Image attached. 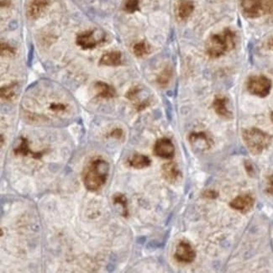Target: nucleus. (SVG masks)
<instances>
[{
  "mask_svg": "<svg viewBox=\"0 0 273 273\" xmlns=\"http://www.w3.org/2000/svg\"><path fill=\"white\" fill-rule=\"evenodd\" d=\"M50 109L54 112H63L67 109V106L65 104L53 103L50 105Z\"/></svg>",
  "mask_w": 273,
  "mask_h": 273,
  "instance_id": "nucleus-27",
  "label": "nucleus"
},
{
  "mask_svg": "<svg viewBox=\"0 0 273 273\" xmlns=\"http://www.w3.org/2000/svg\"><path fill=\"white\" fill-rule=\"evenodd\" d=\"M194 10V4L192 0H179L176 6V17L180 20H186Z\"/></svg>",
  "mask_w": 273,
  "mask_h": 273,
  "instance_id": "nucleus-15",
  "label": "nucleus"
},
{
  "mask_svg": "<svg viewBox=\"0 0 273 273\" xmlns=\"http://www.w3.org/2000/svg\"><path fill=\"white\" fill-rule=\"evenodd\" d=\"M95 31H87V32H82L78 35L76 42L81 48L83 50H92L97 47L100 44L104 41V38L97 40L95 37Z\"/></svg>",
  "mask_w": 273,
  "mask_h": 273,
  "instance_id": "nucleus-8",
  "label": "nucleus"
},
{
  "mask_svg": "<svg viewBox=\"0 0 273 273\" xmlns=\"http://www.w3.org/2000/svg\"><path fill=\"white\" fill-rule=\"evenodd\" d=\"M228 99L225 96H216L214 99L213 106L215 113L221 118L230 119L233 118V114L227 106Z\"/></svg>",
  "mask_w": 273,
  "mask_h": 273,
  "instance_id": "nucleus-14",
  "label": "nucleus"
},
{
  "mask_svg": "<svg viewBox=\"0 0 273 273\" xmlns=\"http://www.w3.org/2000/svg\"><path fill=\"white\" fill-rule=\"evenodd\" d=\"M153 151L157 157L163 159H172L174 157L175 146L168 138H162L156 142Z\"/></svg>",
  "mask_w": 273,
  "mask_h": 273,
  "instance_id": "nucleus-7",
  "label": "nucleus"
},
{
  "mask_svg": "<svg viewBox=\"0 0 273 273\" xmlns=\"http://www.w3.org/2000/svg\"><path fill=\"white\" fill-rule=\"evenodd\" d=\"M113 202H114V204L120 205L124 217H128V203H127V198H126V196L122 194H115L113 198Z\"/></svg>",
  "mask_w": 273,
  "mask_h": 273,
  "instance_id": "nucleus-21",
  "label": "nucleus"
},
{
  "mask_svg": "<svg viewBox=\"0 0 273 273\" xmlns=\"http://www.w3.org/2000/svg\"><path fill=\"white\" fill-rule=\"evenodd\" d=\"M50 0H32L27 9V15L32 20H37L46 11Z\"/></svg>",
  "mask_w": 273,
  "mask_h": 273,
  "instance_id": "nucleus-12",
  "label": "nucleus"
},
{
  "mask_svg": "<svg viewBox=\"0 0 273 273\" xmlns=\"http://www.w3.org/2000/svg\"><path fill=\"white\" fill-rule=\"evenodd\" d=\"M150 46L145 41H140L133 47V52L137 57H143L150 53Z\"/></svg>",
  "mask_w": 273,
  "mask_h": 273,
  "instance_id": "nucleus-22",
  "label": "nucleus"
},
{
  "mask_svg": "<svg viewBox=\"0 0 273 273\" xmlns=\"http://www.w3.org/2000/svg\"><path fill=\"white\" fill-rule=\"evenodd\" d=\"M18 84L16 82H13L10 84L6 85L4 87H1L0 90V95H1V99L5 101H13L15 98L16 97V92L15 89L17 87Z\"/></svg>",
  "mask_w": 273,
  "mask_h": 273,
  "instance_id": "nucleus-20",
  "label": "nucleus"
},
{
  "mask_svg": "<svg viewBox=\"0 0 273 273\" xmlns=\"http://www.w3.org/2000/svg\"><path fill=\"white\" fill-rule=\"evenodd\" d=\"M127 163H128L129 167L135 168V169H144V168L150 167L151 162H150V158L146 156L134 154L132 157L129 158Z\"/></svg>",
  "mask_w": 273,
  "mask_h": 273,
  "instance_id": "nucleus-18",
  "label": "nucleus"
},
{
  "mask_svg": "<svg viewBox=\"0 0 273 273\" xmlns=\"http://www.w3.org/2000/svg\"><path fill=\"white\" fill-rule=\"evenodd\" d=\"M266 194L273 195V174L268 175L266 178Z\"/></svg>",
  "mask_w": 273,
  "mask_h": 273,
  "instance_id": "nucleus-26",
  "label": "nucleus"
},
{
  "mask_svg": "<svg viewBox=\"0 0 273 273\" xmlns=\"http://www.w3.org/2000/svg\"><path fill=\"white\" fill-rule=\"evenodd\" d=\"M271 121H272V123H273V112L271 114Z\"/></svg>",
  "mask_w": 273,
  "mask_h": 273,
  "instance_id": "nucleus-32",
  "label": "nucleus"
},
{
  "mask_svg": "<svg viewBox=\"0 0 273 273\" xmlns=\"http://www.w3.org/2000/svg\"><path fill=\"white\" fill-rule=\"evenodd\" d=\"M14 153L16 156H23V157H28L31 156L34 159L39 160L43 157L44 154L46 153V150L42 151H33L29 148V141L25 137L20 138V145L14 149Z\"/></svg>",
  "mask_w": 273,
  "mask_h": 273,
  "instance_id": "nucleus-13",
  "label": "nucleus"
},
{
  "mask_svg": "<svg viewBox=\"0 0 273 273\" xmlns=\"http://www.w3.org/2000/svg\"><path fill=\"white\" fill-rule=\"evenodd\" d=\"M264 10L273 15V0H264Z\"/></svg>",
  "mask_w": 273,
  "mask_h": 273,
  "instance_id": "nucleus-29",
  "label": "nucleus"
},
{
  "mask_svg": "<svg viewBox=\"0 0 273 273\" xmlns=\"http://www.w3.org/2000/svg\"><path fill=\"white\" fill-rule=\"evenodd\" d=\"M236 36L232 29L226 28L221 33L212 35L206 41V53L211 58H219L235 48Z\"/></svg>",
  "mask_w": 273,
  "mask_h": 273,
  "instance_id": "nucleus-2",
  "label": "nucleus"
},
{
  "mask_svg": "<svg viewBox=\"0 0 273 273\" xmlns=\"http://www.w3.org/2000/svg\"><path fill=\"white\" fill-rule=\"evenodd\" d=\"M255 200L249 194L237 196L236 198L230 202V206L240 213H248L253 208Z\"/></svg>",
  "mask_w": 273,
  "mask_h": 273,
  "instance_id": "nucleus-10",
  "label": "nucleus"
},
{
  "mask_svg": "<svg viewBox=\"0 0 273 273\" xmlns=\"http://www.w3.org/2000/svg\"><path fill=\"white\" fill-rule=\"evenodd\" d=\"M109 137L114 138L117 140H121L124 137V131L122 129L115 128L109 134Z\"/></svg>",
  "mask_w": 273,
  "mask_h": 273,
  "instance_id": "nucleus-25",
  "label": "nucleus"
},
{
  "mask_svg": "<svg viewBox=\"0 0 273 273\" xmlns=\"http://www.w3.org/2000/svg\"><path fill=\"white\" fill-rule=\"evenodd\" d=\"M242 138L245 144L253 155H259L271 145L272 137L269 134L257 128L244 130Z\"/></svg>",
  "mask_w": 273,
  "mask_h": 273,
  "instance_id": "nucleus-3",
  "label": "nucleus"
},
{
  "mask_svg": "<svg viewBox=\"0 0 273 273\" xmlns=\"http://www.w3.org/2000/svg\"><path fill=\"white\" fill-rule=\"evenodd\" d=\"M162 174L163 178L169 184H176L181 177V172L174 162L165 163L162 167Z\"/></svg>",
  "mask_w": 273,
  "mask_h": 273,
  "instance_id": "nucleus-11",
  "label": "nucleus"
},
{
  "mask_svg": "<svg viewBox=\"0 0 273 273\" xmlns=\"http://www.w3.org/2000/svg\"><path fill=\"white\" fill-rule=\"evenodd\" d=\"M245 167H246V170H247V173L249 176H253L254 175L256 174V169H255V167H254L252 162H249V161H246L245 162Z\"/></svg>",
  "mask_w": 273,
  "mask_h": 273,
  "instance_id": "nucleus-28",
  "label": "nucleus"
},
{
  "mask_svg": "<svg viewBox=\"0 0 273 273\" xmlns=\"http://www.w3.org/2000/svg\"><path fill=\"white\" fill-rule=\"evenodd\" d=\"M122 54L118 51H109L104 54L99 60L100 66H108V67H117L122 65Z\"/></svg>",
  "mask_w": 273,
  "mask_h": 273,
  "instance_id": "nucleus-16",
  "label": "nucleus"
},
{
  "mask_svg": "<svg viewBox=\"0 0 273 273\" xmlns=\"http://www.w3.org/2000/svg\"><path fill=\"white\" fill-rule=\"evenodd\" d=\"M189 141L193 146L200 150H208L213 145V140L208 134L203 131L193 132L189 135Z\"/></svg>",
  "mask_w": 273,
  "mask_h": 273,
  "instance_id": "nucleus-9",
  "label": "nucleus"
},
{
  "mask_svg": "<svg viewBox=\"0 0 273 273\" xmlns=\"http://www.w3.org/2000/svg\"><path fill=\"white\" fill-rule=\"evenodd\" d=\"M172 75H173L172 68L170 66L165 67L164 69L160 73L159 75L157 77V84L159 85L160 87H167V85L169 84L170 82H171V80H172Z\"/></svg>",
  "mask_w": 273,
  "mask_h": 273,
  "instance_id": "nucleus-19",
  "label": "nucleus"
},
{
  "mask_svg": "<svg viewBox=\"0 0 273 273\" xmlns=\"http://www.w3.org/2000/svg\"><path fill=\"white\" fill-rule=\"evenodd\" d=\"M247 89L252 95L265 98L270 94L271 88V80L266 76H252L248 78Z\"/></svg>",
  "mask_w": 273,
  "mask_h": 273,
  "instance_id": "nucleus-4",
  "label": "nucleus"
},
{
  "mask_svg": "<svg viewBox=\"0 0 273 273\" xmlns=\"http://www.w3.org/2000/svg\"><path fill=\"white\" fill-rule=\"evenodd\" d=\"M203 197L205 198H208V199H215V198H217L218 193L215 190H206L203 194Z\"/></svg>",
  "mask_w": 273,
  "mask_h": 273,
  "instance_id": "nucleus-30",
  "label": "nucleus"
},
{
  "mask_svg": "<svg viewBox=\"0 0 273 273\" xmlns=\"http://www.w3.org/2000/svg\"><path fill=\"white\" fill-rule=\"evenodd\" d=\"M109 164L102 158H95L88 163L82 174V181L86 189L96 192L106 184L109 177Z\"/></svg>",
  "mask_w": 273,
  "mask_h": 273,
  "instance_id": "nucleus-1",
  "label": "nucleus"
},
{
  "mask_svg": "<svg viewBox=\"0 0 273 273\" xmlns=\"http://www.w3.org/2000/svg\"><path fill=\"white\" fill-rule=\"evenodd\" d=\"M95 88L97 97L101 98V99H113L116 95V91L114 87L106 82H95Z\"/></svg>",
  "mask_w": 273,
  "mask_h": 273,
  "instance_id": "nucleus-17",
  "label": "nucleus"
},
{
  "mask_svg": "<svg viewBox=\"0 0 273 273\" xmlns=\"http://www.w3.org/2000/svg\"><path fill=\"white\" fill-rule=\"evenodd\" d=\"M0 51H1V56H15V48L13 46H10V45H9V44L5 43V42H1Z\"/></svg>",
  "mask_w": 273,
  "mask_h": 273,
  "instance_id": "nucleus-24",
  "label": "nucleus"
},
{
  "mask_svg": "<svg viewBox=\"0 0 273 273\" xmlns=\"http://www.w3.org/2000/svg\"><path fill=\"white\" fill-rule=\"evenodd\" d=\"M140 0H126L124 5V10L127 13L132 14L140 10Z\"/></svg>",
  "mask_w": 273,
  "mask_h": 273,
  "instance_id": "nucleus-23",
  "label": "nucleus"
},
{
  "mask_svg": "<svg viewBox=\"0 0 273 273\" xmlns=\"http://www.w3.org/2000/svg\"><path fill=\"white\" fill-rule=\"evenodd\" d=\"M174 257L179 262L191 263L195 259L196 252L189 242L181 240L176 246Z\"/></svg>",
  "mask_w": 273,
  "mask_h": 273,
  "instance_id": "nucleus-6",
  "label": "nucleus"
},
{
  "mask_svg": "<svg viewBox=\"0 0 273 273\" xmlns=\"http://www.w3.org/2000/svg\"><path fill=\"white\" fill-rule=\"evenodd\" d=\"M267 46H268L269 49L273 50V37H271V39L269 40L268 42H267Z\"/></svg>",
  "mask_w": 273,
  "mask_h": 273,
  "instance_id": "nucleus-31",
  "label": "nucleus"
},
{
  "mask_svg": "<svg viewBox=\"0 0 273 273\" xmlns=\"http://www.w3.org/2000/svg\"><path fill=\"white\" fill-rule=\"evenodd\" d=\"M240 7L247 17H260L264 12V0H240Z\"/></svg>",
  "mask_w": 273,
  "mask_h": 273,
  "instance_id": "nucleus-5",
  "label": "nucleus"
}]
</instances>
